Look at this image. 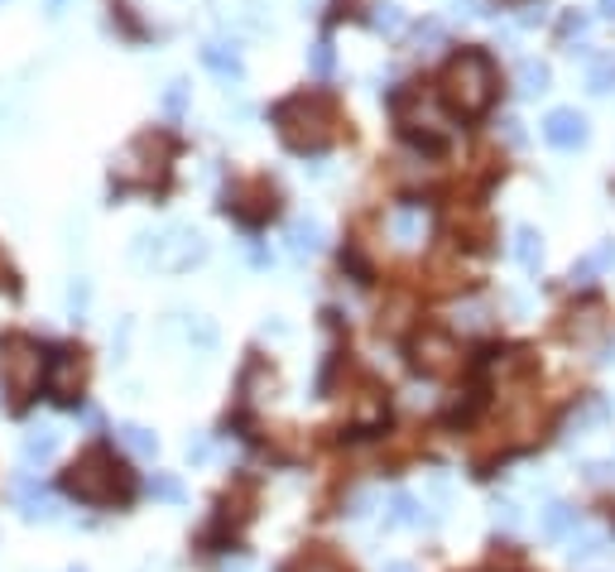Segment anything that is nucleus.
I'll return each mask as SVG.
<instances>
[{"mask_svg": "<svg viewBox=\"0 0 615 572\" xmlns=\"http://www.w3.org/2000/svg\"><path fill=\"white\" fill-rule=\"evenodd\" d=\"M587 136H592V130H587V116L572 112V106H558V112L544 116V140L553 150H582Z\"/></svg>", "mask_w": 615, "mask_h": 572, "instance_id": "nucleus-9", "label": "nucleus"}, {"mask_svg": "<svg viewBox=\"0 0 615 572\" xmlns=\"http://www.w3.org/2000/svg\"><path fill=\"white\" fill-rule=\"evenodd\" d=\"M500 5H524V0H500Z\"/></svg>", "mask_w": 615, "mask_h": 572, "instance_id": "nucleus-33", "label": "nucleus"}, {"mask_svg": "<svg viewBox=\"0 0 615 572\" xmlns=\"http://www.w3.org/2000/svg\"><path fill=\"white\" fill-rule=\"evenodd\" d=\"M202 63H208L216 78H226V82H240V72H246V68H240V54L232 44H208V48H202Z\"/></svg>", "mask_w": 615, "mask_h": 572, "instance_id": "nucleus-13", "label": "nucleus"}, {"mask_svg": "<svg viewBox=\"0 0 615 572\" xmlns=\"http://www.w3.org/2000/svg\"><path fill=\"white\" fill-rule=\"evenodd\" d=\"M496 525H500V529H515V525H520V505H515V501H500V505H496Z\"/></svg>", "mask_w": 615, "mask_h": 572, "instance_id": "nucleus-29", "label": "nucleus"}, {"mask_svg": "<svg viewBox=\"0 0 615 572\" xmlns=\"http://www.w3.org/2000/svg\"><path fill=\"white\" fill-rule=\"evenodd\" d=\"M116 443L126 447L130 457H154V453H159V437H154L150 429H140V423H120V429H116Z\"/></svg>", "mask_w": 615, "mask_h": 572, "instance_id": "nucleus-15", "label": "nucleus"}, {"mask_svg": "<svg viewBox=\"0 0 615 572\" xmlns=\"http://www.w3.org/2000/svg\"><path fill=\"white\" fill-rule=\"evenodd\" d=\"M515 260H520L524 270H539V265H544V236H539L534 226L515 231Z\"/></svg>", "mask_w": 615, "mask_h": 572, "instance_id": "nucleus-16", "label": "nucleus"}, {"mask_svg": "<svg viewBox=\"0 0 615 572\" xmlns=\"http://www.w3.org/2000/svg\"><path fill=\"white\" fill-rule=\"evenodd\" d=\"M202 255H208V246H202V236L188 226H174L164 241H154V260L168 265V270H184V265L202 260Z\"/></svg>", "mask_w": 615, "mask_h": 572, "instance_id": "nucleus-8", "label": "nucleus"}, {"mask_svg": "<svg viewBox=\"0 0 615 572\" xmlns=\"http://www.w3.org/2000/svg\"><path fill=\"white\" fill-rule=\"evenodd\" d=\"M82 385H87V357L78 347H58L44 361V389L58 405H72V399H82Z\"/></svg>", "mask_w": 615, "mask_h": 572, "instance_id": "nucleus-5", "label": "nucleus"}, {"mask_svg": "<svg viewBox=\"0 0 615 572\" xmlns=\"http://www.w3.org/2000/svg\"><path fill=\"white\" fill-rule=\"evenodd\" d=\"M370 24H376L380 34H400V30H404V10H400V5H376Z\"/></svg>", "mask_w": 615, "mask_h": 572, "instance_id": "nucleus-24", "label": "nucleus"}, {"mask_svg": "<svg viewBox=\"0 0 615 572\" xmlns=\"http://www.w3.org/2000/svg\"><path fill=\"white\" fill-rule=\"evenodd\" d=\"M294 572H346V568L336 563V558H328V553H312V558H304V563H298Z\"/></svg>", "mask_w": 615, "mask_h": 572, "instance_id": "nucleus-28", "label": "nucleus"}, {"mask_svg": "<svg viewBox=\"0 0 615 572\" xmlns=\"http://www.w3.org/2000/svg\"><path fill=\"white\" fill-rule=\"evenodd\" d=\"M288 250L304 260V255H318L322 250V226L318 222H294L288 226Z\"/></svg>", "mask_w": 615, "mask_h": 572, "instance_id": "nucleus-17", "label": "nucleus"}, {"mask_svg": "<svg viewBox=\"0 0 615 572\" xmlns=\"http://www.w3.org/2000/svg\"><path fill=\"white\" fill-rule=\"evenodd\" d=\"M44 385V351L29 332H5L0 337V389L10 405H29Z\"/></svg>", "mask_w": 615, "mask_h": 572, "instance_id": "nucleus-3", "label": "nucleus"}, {"mask_svg": "<svg viewBox=\"0 0 615 572\" xmlns=\"http://www.w3.org/2000/svg\"><path fill=\"white\" fill-rule=\"evenodd\" d=\"M58 453V433L54 429H34L29 437H24V457L29 462H48Z\"/></svg>", "mask_w": 615, "mask_h": 572, "instance_id": "nucleus-21", "label": "nucleus"}, {"mask_svg": "<svg viewBox=\"0 0 615 572\" xmlns=\"http://www.w3.org/2000/svg\"><path fill=\"white\" fill-rule=\"evenodd\" d=\"M515 82H520L524 96H544V92H548V68L534 63V58H524V63L515 68Z\"/></svg>", "mask_w": 615, "mask_h": 572, "instance_id": "nucleus-18", "label": "nucleus"}, {"mask_svg": "<svg viewBox=\"0 0 615 572\" xmlns=\"http://www.w3.org/2000/svg\"><path fill=\"white\" fill-rule=\"evenodd\" d=\"M601 10H606V15L615 20V0H601Z\"/></svg>", "mask_w": 615, "mask_h": 572, "instance_id": "nucleus-32", "label": "nucleus"}, {"mask_svg": "<svg viewBox=\"0 0 615 572\" xmlns=\"http://www.w3.org/2000/svg\"><path fill=\"white\" fill-rule=\"evenodd\" d=\"M68 572H82V568H68Z\"/></svg>", "mask_w": 615, "mask_h": 572, "instance_id": "nucleus-34", "label": "nucleus"}, {"mask_svg": "<svg viewBox=\"0 0 615 572\" xmlns=\"http://www.w3.org/2000/svg\"><path fill=\"white\" fill-rule=\"evenodd\" d=\"M601 549H606V534L601 529H587V534H572V558H596Z\"/></svg>", "mask_w": 615, "mask_h": 572, "instance_id": "nucleus-23", "label": "nucleus"}, {"mask_svg": "<svg viewBox=\"0 0 615 572\" xmlns=\"http://www.w3.org/2000/svg\"><path fill=\"white\" fill-rule=\"evenodd\" d=\"M0 289H15V275H10V265H5V255H0Z\"/></svg>", "mask_w": 615, "mask_h": 572, "instance_id": "nucleus-30", "label": "nucleus"}, {"mask_svg": "<svg viewBox=\"0 0 615 572\" xmlns=\"http://www.w3.org/2000/svg\"><path fill=\"white\" fill-rule=\"evenodd\" d=\"M414 366L424 375H452L462 366V347H457L452 332H438V327H424L414 337Z\"/></svg>", "mask_w": 615, "mask_h": 572, "instance_id": "nucleus-6", "label": "nucleus"}, {"mask_svg": "<svg viewBox=\"0 0 615 572\" xmlns=\"http://www.w3.org/2000/svg\"><path fill=\"white\" fill-rule=\"evenodd\" d=\"M611 265H615V241H601V246H592L582 260L572 265V284H592V279L606 275Z\"/></svg>", "mask_w": 615, "mask_h": 572, "instance_id": "nucleus-12", "label": "nucleus"}, {"mask_svg": "<svg viewBox=\"0 0 615 572\" xmlns=\"http://www.w3.org/2000/svg\"><path fill=\"white\" fill-rule=\"evenodd\" d=\"M15 501H20L24 520H54V501H48L34 481H15Z\"/></svg>", "mask_w": 615, "mask_h": 572, "instance_id": "nucleus-14", "label": "nucleus"}, {"mask_svg": "<svg viewBox=\"0 0 615 572\" xmlns=\"http://www.w3.org/2000/svg\"><path fill=\"white\" fill-rule=\"evenodd\" d=\"M274 126H280L288 150H304V154L322 150L336 136V106L322 92H298L274 106Z\"/></svg>", "mask_w": 615, "mask_h": 572, "instance_id": "nucleus-2", "label": "nucleus"}, {"mask_svg": "<svg viewBox=\"0 0 615 572\" xmlns=\"http://www.w3.org/2000/svg\"><path fill=\"white\" fill-rule=\"evenodd\" d=\"M232 192L250 198V202H236V207H232L240 222H264V217L274 212V188L264 184V178H250V184H240V188H232Z\"/></svg>", "mask_w": 615, "mask_h": 572, "instance_id": "nucleus-11", "label": "nucleus"}, {"mask_svg": "<svg viewBox=\"0 0 615 572\" xmlns=\"http://www.w3.org/2000/svg\"><path fill=\"white\" fill-rule=\"evenodd\" d=\"M438 87H442V102H448L457 116L476 120V116L490 112L500 78H496V63H490L481 48H462V54H457L452 63L442 68V82H438Z\"/></svg>", "mask_w": 615, "mask_h": 572, "instance_id": "nucleus-1", "label": "nucleus"}, {"mask_svg": "<svg viewBox=\"0 0 615 572\" xmlns=\"http://www.w3.org/2000/svg\"><path fill=\"white\" fill-rule=\"evenodd\" d=\"M380 572H414V568H409V563H385Z\"/></svg>", "mask_w": 615, "mask_h": 572, "instance_id": "nucleus-31", "label": "nucleus"}, {"mask_svg": "<svg viewBox=\"0 0 615 572\" xmlns=\"http://www.w3.org/2000/svg\"><path fill=\"white\" fill-rule=\"evenodd\" d=\"M390 236H394V246H424V236H428V212L424 207H394L390 212Z\"/></svg>", "mask_w": 615, "mask_h": 572, "instance_id": "nucleus-10", "label": "nucleus"}, {"mask_svg": "<svg viewBox=\"0 0 615 572\" xmlns=\"http://www.w3.org/2000/svg\"><path fill=\"white\" fill-rule=\"evenodd\" d=\"M68 491L78 495L82 505H111L116 495L126 491V481H120V471H116V457L106 453V447H87V453L68 467Z\"/></svg>", "mask_w": 615, "mask_h": 572, "instance_id": "nucleus-4", "label": "nucleus"}, {"mask_svg": "<svg viewBox=\"0 0 615 572\" xmlns=\"http://www.w3.org/2000/svg\"><path fill=\"white\" fill-rule=\"evenodd\" d=\"M572 525H577V510L563 505V501H553V505L544 510V525H539V529H544V539H563V534H568Z\"/></svg>", "mask_w": 615, "mask_h": 572, "instance_id": "nucleus-19", "label": "nucleus"}, {"mask_svg": "<svg viewBox=\"0 0 615 572\" xmlns=\"http://www.w3.org/2000/svg\"><path fill=\"white\" fill-rule=\"evenodd\" d=\"M394 116H400V126L409 130V136H424L428 144L448 140V120H442L438 112H433L428 96H418V92L400 96V102H394Z\"/></svg>", "mask_w": 615, "mask_h": 572, "instance_id": "nucleus-7", "label": "nucleus"}, {"mask_svg": "<svg viewBox=\"0 0 615 572\" xmlns=\"http://www.w3.org/2000/svg\"><path fill=\"white\" fill-rule=\"evenodd\" d=\"M332 63H336L332 44H328V39H318V44H312V54H308V68H312V78H328V72H332Z\"/></svg>", "mask_w": 615, "mask_h": 572, "instance_id": "nucleus-25", "label": "nucleus"}, {"mask_svg": "<svg viewBox=\"0 0 615 572\" xmlns=\"http://www.w3.org/2000/svg\"><path fill=\"white\" fill-rule=\"evenodd\" d=\"M587 87H592L596 96H606L615 87V58H596L592 72H587Z\"/></svg>", "mask_w": 615, "mask_h": 572, "instance_id": "nucleus-22", "label": "nucleus"}, {"mask_svg": "<svg viewBox=\"0 0 615 572\" xmlns=\"http://www.w3.org/2000/svg\"><path fill=\"white\" fill-rule=\"evenodd\" d=\"M184 102H188V82H168V92H164V112H168V116H184Z\"/></svg>", "mask_w": 615, "mask_h": 572, "instance_id": "nucleus-27", "label": "nucleus"}, {"mask_svg": "<svg viewBox=\"0 0 615 572\" xmlns=\"http://www.w3.org/2000/svg\"><path fill=\"white\" fill-rule=\"evenodd\" d=\"M418 520H424V515H418V501H414V495H409V491H394V495H390V515H385V525L400 529V525H418Z\"/></svg>", "mask_w": 615, "mask_h": 572, "instance_id": "nucleus-20", "label": "nucleus"}, {"mask_svg": "<svg viewBox=\"0 0 615 572\" xmlns=\"http://www.w3.org/2000/svg\"><path fill=\"white\" fill-rule=\"evenodd\" d=\"M150 495H159V501H184V486L174 477H164V471H154L150 477Z\"/></svg>", "mask_w": 615, "mask_h": 572, "instance_id": "nucleus-26", "label": "nucleus"}]
</instances>
